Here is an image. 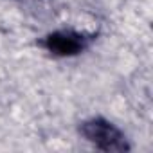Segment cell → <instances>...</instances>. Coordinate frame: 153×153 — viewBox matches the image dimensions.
<instances>
[{
	"label": "cell",
	"instance_id": "cell-1",
	"mask_svg": "<svg viewBox=\"0 0 153 153\" xmlns=\"http://www.w3.org/2000/svg\"><path fill=\"white\" fill-rule=\"evenodd\" d=\"M81 135L88 142L96 144L97 148H101L105 151H124V149H128L126 137L123 135V131L101 117H94V119L85 121L81 124Z\"/></svg>",
	"mask_w": 153,
	"mask_h": 153
},
{
	"label": "cell",
	"instance_id": "cell-2",
	"mask_svg": "<svg viewBox=\"0 0 153 153\" xmlns=\"http://www.w3.org/2000/svg\"><path fill=\"white\" fill-rule=\"evenodd\" d=\"M88 42L90 38H87L81 33L63 29V31H56L49 34L43 40V45L49 52L56 56H74V54H79L81 51H85Z\"/></svg>",
	"mask_w": 153,
	"mask_h": 153
}]
</instances>
